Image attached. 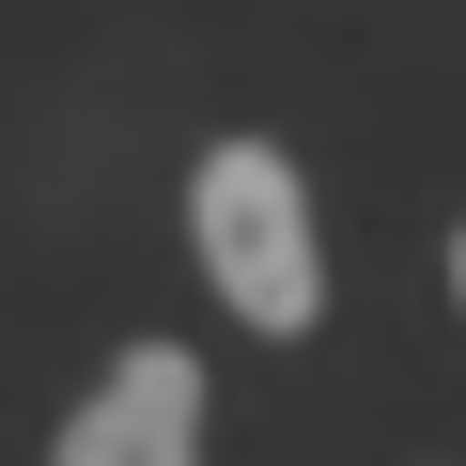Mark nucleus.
<instances>
[{
	"label": "nucleus",
	"mask_w": 466,
	"mask_h": 466,
	"mask_svg": "<svg viewBox=\"0 0 466 466\" xmlns=\"http://www.w3.org/2000/svg\"><path fill=\"white\" fill-rule=\"evenodd\" d=\"M187 233H202V280L249 311V327H311L327 311V233H311V187H296V156L280 140H218L202 171H187Z\"/></svg>",
	"instance_id": "nucleus-1"
},
{
	"label": "nucleus",
	"mask_w": 466,
	"mask_h": 466,
	"mask_svg": "<svg viewBox=\"0 0 466 466\" xmlns=\"http://www.w3.org/2000/svg\"><path fill=\"white\" fill-rule=\"evenodd\" d=\"M47 466H202V358L187 342H125Z\"/></svg>",
	"instance_id": "nucleus-2"
},
{
	"label": "nucleus",
	"mask_w": 466,
	"mask_h": 466,
	"mask_svg": "<svg viewBox=\"0 0 466 466\" xmlns=\"http://www.w3.org/2000/svg\"><path fill=\"white\" fill-rule=\"evenodd\" d=\"M451 296H466V233H451Z\"/></svg>",
	"instance_id": "nucleus-3"
}]
</instances>
